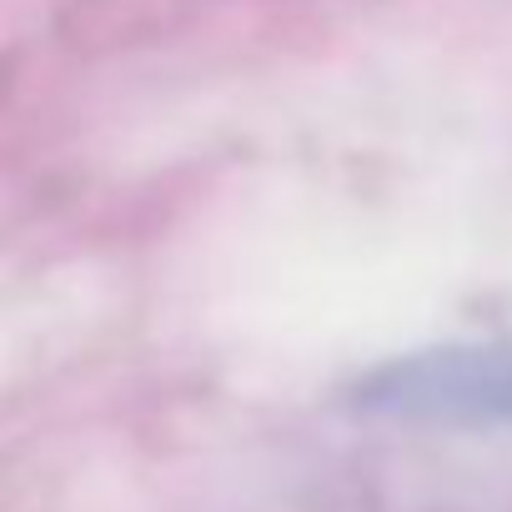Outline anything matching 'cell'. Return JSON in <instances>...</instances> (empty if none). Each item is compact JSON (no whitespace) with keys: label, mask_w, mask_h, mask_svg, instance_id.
Here are the masks:
<instances>
[{"label":"cell","mask_w":512,"mask_h":512,"mask_svg":"<svg viewBox=\"0 0 512 512\" xmlns=\"http://www.w3.org/2000/svg\"><path fill=\"white\" fill-rule=\"evenodd\" d=\"M352 402L377 417L407 422H507L512 427V347L457 342L387 357L357 377Z\"/></svg>","instance_id":"6da1fadb"}]
</instances>
